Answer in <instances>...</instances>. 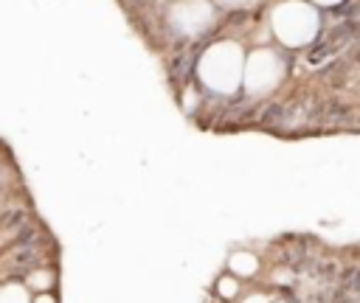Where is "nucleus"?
<instances>
[{
  "instance_id": "1",
  "label": "nucleus",
  "mask_w": 360,
  "mask_h": 303,
  "mask_svg": "<svg viewBox=\"0 0 360 303\" xmlns=\"http://www.w3.org/2000/svg\"><path fill=\"white\" fill-rule=\"evenodd\" d=\"M242 48L236 42H217L200 59V79L217 93H233L242 81Z\"/></svg>"
},
{
  "instance_id": "2",
  "label": "nucleus",
  "mask_w": 360,
  "mask_h": 303,
  "mask_svg": "<svg viewBox=\"0 0 360 303\" xmlns=\"http://www.w3.org/2000/svg\"><path fill=\"white\" fill-rule=\"evenodd\" d=\"M273 31L284 45H307L318 31V14L312 6L290 0L273 11Z\"/></svg>"
},
{
  "instance_id": "3",
  "label": "nucleus",
  "mask_w": 360,
  "mask_h": 303,
  "mask_svg": "<svg viewBox=\"0 0 360 303\" xmlns=\"http://www.w3.org/2000/svg\"><path fill=\"white\" fill-rule=\"evenodd\" d=\"M281 76H284V65L270 50H256L242 65V79H245V84H248L250 93H267L270 87L278 84Z\"/></svg>"
},
{
  "instance_id": "4",
  "label": "nucleus",
  "mask_w": 360,
  "mask_h": 303,
  "mask_svg": "<svg viewBox=\"0 0 360 303\" xmlns=\"http://www.w3.org/2000/svg\"><path fill=\"white\" fill-rule=\"evenodd\" d=\"M214 11L208 0H180L172 8V25L183 34H197L211 22Z\"/></svg>"
},
{
  "instance_id": "5",
  "label": "nucleus",
  "mask_w": 360,
  "mask_h": 303,
  "mask_svg": "<svg viewBox=\"0 0 360 303\" xmlns=\"http://www.w3.org/2000/svg\"><path fill=\"white\" fill-rule=\"evenodd\" d=\"M256 267H259V261H256V255H250V252H233V255H231V269H233L236 275H253Z\"/></svg>"
},
{
  "instance_id": "6",
  "label": "nucleus",
  "mask_w": 360,
  "mask_h": 303,
  "mask_svg": "<svg viewBox=\"0 0 360 303\" xmlns=\"http://www.w3.org/2000/svg\"><path fill=\"white\" fill-rule=\"evenodd\" d=\"M0 303H28V292L17 283H8L0 289Z\"/></svg>"
},
{
  "instance_id": "7",
  "label": "nucleus",
  "mask_w": 360,
  "mask_h": 303,
  "mask_svg": "<svg viewBox=\"0 0 360 303\" xmlns=\"http://www.w3.org/2000/svg\"><path fill=\"white\" fill-rule=\"evenodd\" d=\"M31 286L48 289V286H51V272H34V275H31Z\"/></svg>"
},
{
  "instance_id": "8",
  "label": "nucleus",
  "mask_w": 360,
  "mask_h": 303,
  "mask_svg": "<svg viewBox=\"0 0 360 303\" xmlns=\"http://www.w3.org/2000/svg\"><path fill=\"white\" fill-rule=\"evenodd\" d=\"M219 295L233 297V295H236V281H233V278H222V281H219Z\"/></svg>"
},
{
  "instance_id": "9",
  "label": "nucleus",
  "mask_w": 360,
  "mask_h": 303,
  "mask_svg": "<svg viewBox=\"0 0 360 303\" xmlns=\"http://www.w3.org/2000/svg\"><path fill=\"white\" fill-rule=\"evenodd\" d=\"M245 303H267V297H264V295H250Z\"/></svg>"
},
{
  "instance_id": "10",
  "label": "nucleus",
  "mask_w": 360,
  "mask_h": 303,
  "mask_svg": "<svg viewBox=\"0 0 360 303\" xmlns=\"http://www.w3.org/2000/svg\"><path fill=\"white\" fill-rule=\"evenodd\" d=\"M34 303H53V297H48V295H39Z\"/></svg>"
},
{
  "instance_id": "11",
  "label": "nucleus",
  "mask_w": 360,
  "mask_h": 303,
  "mask_svg": "<svg viewBox=\"0 0 360 303\" xmlns=\"http://www.w3.org/2000/svg\"><path fill=\"white\" fill-rule=\"evenodd\" d=\"M315 3H323V6H332V3H340V0H315Z\"/></svg>"
},
{
  "instance_id": "12",
  "label": "nucleus",
  "mask_w": 360,
  "mask_h": 303,
  "mask_svg": "<svg viewBox=\"0 0 360 303\" xmlns=\"http://www.w3.org/2000/svg\"><path fill=\"white\" fill-rule=\"evenodd\" d=\"M222 3H242V0H222Z\"/></svg>"
}]
</instances>
